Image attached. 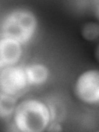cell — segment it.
<instances>
[{
  "instance_id": "cell-1",
  "label": "cell",
  "mask_w": 99,
  "mask_h": 132,
  "mask_svg": "<svg viewBox=\"0 0 99 132\" xmlns=\"http://www.w3.org/2000/svg\"><path fill=\"white\" fill-rule=\"evenodd\" d=\"M16 129L22 132H42L51 122V111L47 104L35 98L18 103L12 115Z\"/></svg>"
},
{
  "instance_id": "cell-2",
  "label": "cell",
  "mask_w": 99,
  "mask_h": 132,
  "mask_svg": "<svg viewBox=\"0 0 99 132\" xmlns=\"http://www.w3.org/2000/svg\"><path fill=\"white\" fill-rule=\"evenodd\" d=\"M38 19L32 11L16 8L3 18L0 25L1 36L16 40L22 45L28 43L36 34Z\"/></svg>"
},
{
  "instance_id": "cell-3",
  "label": "cell",
  "mask_w": 99,
  "mask_h": 132,
  "mask_svg": "<svg viewBox=\"0 0 99 132\" xmlns=\"http://www.w3.org/2000/svg\"><path fill=\"white\" fill-rule=\"evenodd\" d=\"M73 92L78 100L89 105L99 102V71L90 69L79 74L74 82Z\"/></svg>"
},
{
  "instance_id": "cell-4",
  "label": "cell",
  "mask_w": 99,
  "mask_h": 132,
  "mask_svg": "<svg viewBox=\"0 0 99 132\" xmlns=\"http://www.w3.org/2000/svg\"><path fill=\"white\" fill-rule=\"evenodd\" d=\"M24 68L18 65L0 69V91L16 97L28 86Z\"/></svg>"
},
{
  "instance_id": "cell-5",
  "label": "cell",
  "mask_w": 99,
  "mask_h": 132,
  "mask_svg": "<svg viewBox=\"0 0 99 132\" xmlns=\"http://www.w3.org/2000/svg\"><path fill=\"white\" fill-rule=\"evenodd\" d=\"M22 45L7 37H0V69L14 66L22 59Z\"/></svg>"
},
{
  "instance_id": "cell-6",
  "label": "cell",
  "mask_w": 99,
  "mask_h": 132,
  "mask_svg": "<svg viewBox=\"0 0 99 132\" xmlns=\"http://www.w3.org/2000/svg\"><path fill=\"white\" fill-rule=\"evenodd\" d=\"M24 70L29 85H41L49 78L50 69L44 64H31L24 68Z\"/></svg>"
},
{
  "instance_id": "cell-7",
  "label": "cell",
  "mask_w": 99,
  "mask_h": 132,
  "mask_svg": "<svg viewBox=\"0 0 99 132\" xmlns=\"http://www.w3.org/2000/svg\"><path fill=\"white\" fill-rule=\"evenodd\" d=\"M18 102L14 96L0 91V118H8L13 115Z\"/></svg>"
},
{
  "instance_id": "cell-8",
  "label": "cell",
  "mask_w": 99,
  "mask_h": 132,
  "mask_svg": "<svg viewBox=\"0 0 99 132\" xmlns=\"http://www.w3.org/2000/svg\"><path fill=\"white\" fill-rule=\"evenodd\" d=\"M81 36L85 40L93 42L99 37V24L96 22L85 23L81 29Z\"/></svg>"
},
{
  "instance_id": "cell-9",
  "label": "cell",
  "mask_w": 99,
  "mask_h": 132,
  "mask_svg": "<svg viewBox=\"0 0 99 132\" xmlns=\"http://www.w3.org/2000/svg\"><path fill=\"white\" fill-rule=\"evenodd\" d=\"M46 131H55V132H59L63 130V128H62L61 125L58 122H53V123H50L49 126H47Z\"/></svg>"
},
{
  "instance_id": "cell-10",
  "label": "cell",
  "mask_w": 99,
  "mask_h": 132,
  "mask_svg": "<svg viewBox=\"0 0 99 132\" xmlns=\"http://www.w3.org/2000/svg\"><path fill=\"white\" fill-rule=\"evenodd\" d=\"M95 55H96V60L98 61V46L96 48V51H95Z\"/></svg>"
}]
</instances>
